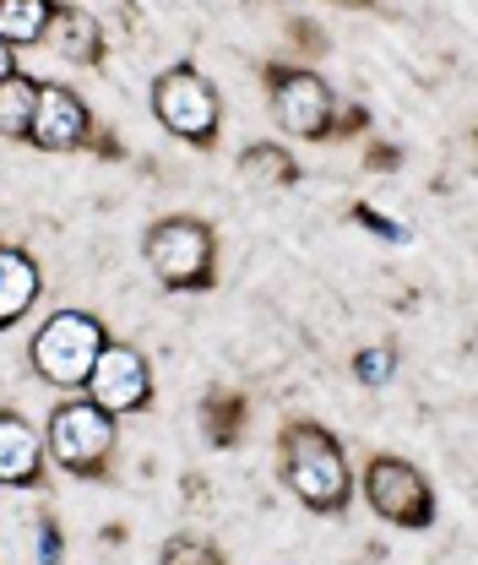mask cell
Wrapping results in <instances>:
<instances>
[{
    "label": "cell",
    "mask_w": 478,
    "mask_h": 565,
    "mask_svg": "<svg viewBox=\"0 0 478 565\" xmlns=\"http://www.w3.org/2000/svg\"><path fill=\"white\" fill-rule=\"evenodd\" d=\"M277 457H283V479L288 490L299 494L310 511L321 516H338L353 494V473H348V457H342L338 435L321 429L310 419H288L277 435Z\"/></svg>",
    "instance_id": "cell-1"
},
{
    "label": "cell",
    "mask_w": 478,
    "mask_h": 565,
    "mask_svg": "<svg viewBox=\"0 0 478 565\" xmlns=\"http://www.w3.org/2000/svg\"><path fill=\"white\" fill-rule=\"evenodd\" d=\"M104 343H109V332H104L98 316H87V310H55L33 332L28 359H33V375L39 381H50L61 392H82L87 375H93V364H98V353H104Z\"/></svg>",
    "instance_id": "cell-2"
},
{
    "label": "cell",
    "mask_w": 478,
    "mask_h": 565,
    "mask_svg": "<svg viewBox=\"0 0 478 565\" xmlns=\"http://www.w3.org/2000/svg\"><path fill=\"white\" fill-rule=\"evenodd\" d=\"M141 256H147L152 278L163 282V288H174V294H180V288L196 294V288H212L217 234H212V223L191 217V212H180V217H158V223L147 228V239H141Z\"/></svg>",
    "instance_id": "cell-3"
},
{
    "label": "cell",
    "mask_w": 478,
    "mask_h": 565,
    "mask_svg": "<svg viewBox=\"0 0 478 565\" xmlns=\"http://www.w3.org/2000/svg\"><path fill=\"white\" fill-rule=\"evenodd\" d=\"M109 451H115V419L104 408H93L87 397H66L61 408H50L44 457H55V468H66L71 479H104Z\"/></svg>",
    "instance_id": "cell-4"
},
{
    "label": "cell",
    "mask_w": 478,
    "mask_h": 565,
    "mask_svg": "<svg viewBox=\"0 0 478 565\" xmlns=\"http://www.w3.org/2000/svg\"><path fill=\"white\" fill-rule=\"evenodd\" d=\"M152 115L169 137L191 141V147H212L223 104H217V87L196 66H169L152 82Z\"/></svg>",
    "instance_id": "cell-5"
},
{
    "label": "cell",
    "mask_w": 478,
    "mask_h": 565,
    "mask_svg": "<svg viewBox=\"0 0 478 565\" xmlns=\"http://www.w3.org/2000/svg\"><path fill=\"white\" fill-rule=\"evenodd\" d=\"M364 500L375 516L397 527H429L435 522V490L403 457H370L364 462Z\"/></svg>",
    "instance_id": "cell-6"
},
{
    "label": "cell",
    "mask_w": 478,
    "mask_h": 565,
    "mask_svg": "<svg viewBox=\"0 0 478 565\" xmlns=\"http://www.w3.org/2000/svg\"><path fill=\"white\" fill-rule=\"evenodd\" d=\"M267 93H273V120L288 131V137H332V93L316 71L305 66H267Z\"/></svg>",
    "instance_id": "cell-7"
},
{
    "label": "cell",
    "mask_w": 478,
    "mask_h": 565,
    "mask_svg": "<svg viewBox=\"0 0 478 565\" xmlns=\"http://www.w3.org/2000/svg\"><path fill=\"white\" fill-rule=\"evenodd\" d=\"M87 403L93 408H104L109 419H120V414H137L152 403V370H147V359L141 349L131 343H104L98 353V364H93V375H87Z\"/></svg>",
    "instance_id": "cell-8"
},
{
    "label": "cell",
    "mask_w": 478,
    "mask_h": 565,
    "mask_svg": "<svg viewBox=\"0 0 478 565\" xmlns=\"http://www.w3.org/2000/svg\"><path fill=\"white\" fill-rule=\"evenodd\" d=\"M93 131V115L82 104V93L66 87V82H39V104H33V126H28V141L44 147V152H71L82 147Z\"/></svg>",
    "instance_id": "cell-9"
},
{
    "label": "cell",
    "mask_w": 478,
    "mask_h": 565,
    "mask_svg": "<svg viewBox=\"0 0 478 565\" xmlns=\"http://www.w3.org/2000/svg\"><path fill=\"white\" fill-rule=\"evenodd\" d=\"M39 479H44V435L22 414L0 408V484L33 490Z\"/></svg>",
    "instance_id": "cell-10"
},
{
    "label": "cell",
    "mask_w": 478,
    "mask_h": 565,
    "mask_svg": "<svg viewBox=\"0 0 478 565\" xmlns=\"http://www.w3.org/2000/svg\"><path fill=\"white\" fill-rule=\"evenodd\" d=\"M44 273L22 245H0V327H17L33 305H39Z\"/></svg>",
    "instance_id": "cell-11"
},
{
    "label": "cell",
    "mask_w": 478,
    "mask_h": 565,
    "mask_svg": "<svg viewBox=\"0 0 478 565\" xmlns=\"http://www.w3.org/2000/svg\"><path fill=\"white\" fill-rule=\"evenodd\" d=\"M44 39L55 44V55H66L71 66H98L104 61V33H98L93 11H82V6H61L55 0Z\"/></svg>",
    "instance_id": "cell-12"
},
{
    "label": "cell",
    "mask_w": 478,
    "mask_h": 565,
    "mask_svg": "<svg viewBox=\"0 0 478 565\" xmlns=\"http://www.w3.org/2000/svg\"><path fill=\"white\" fill-rule=\"evenodd\" d=\"M55 0H0V44L22 50V44H44Z\"/></svg>",
    "instance_id": "cell-13"
},
{
    "label": "cell",
    "mask_w": 478,
    "mask_h": 565,
    "mask_svg": "<svg viewBox=\"0 0 478 565\" xmlns=\"http://www.w3.org/2000/svg\"><path fill=\"white\" fill-rule=\"evenodd\" d=\"M202 429H206L212 446H234V440L245 435V397L212 386V392L202 397Z\"/></svg>",
    "instance_id": "cell-14"
},
{
    "label": "cell",
    "mask_w": 478,
    "mask_h": 565,
    "mask_svg": "<svg viewBox=\"0 0 478 565\" xmlns=\"http://www.w3.org/2000/svg\"><path fill=\"white\" fill-rule=\"evenodd\" d=\"M33 104H39V82L22 76V71H11V76L0 82V137H28Z\"/></svg>",
    "instance_id": "cell-15"
},
{
    "label": "cell",
    "mask_w": 478,
    "mask_h": 565,
    "mask_svg": "<svg viewBox=\"0 0 478 565\" xmlns=\"http://www.w3.org/2000/svg\"><path fill=\"white\" fill-rule=\"evenodd\" d=\"M240 163H245V174H256V180H267V185H294V180H299V163H294L283 147H273V141H251Z\"/></svg>",
    "instance_id": "cell-16"
},
{
    "label": "cell",
    "mask_w": 478,
    "mask_h": 565,
    "mask_svg": "<svg viewBox=\"0 0 478 565\" xmlns=\"http://www.w3.org/2000/svg\"><path fill=\"white\" fill-rule=\"evenodd\" d=\"M158 565H229V555L217 544H206V539H169Z\"/></svg>",
    "instance_id": "cell-17"
},
{
    "label": "cell",
    "mask_w": 478,
    "mask_h": 565,
    "mask_svg": "<svg viewBox=\"0 0 478 565\" xmlns=\"http://www.w3.org/2000/svg\"><path fill=\"white\" fill-rule=\"evenodd\" d=\"M392 370H397V353L392 349H359L353 353V375H359L364 386H386Z\"/></svg>",
    "instance_id": "cell-18"
},
{
    "label": "cell",
    "mask_w": 478,
    "mask_h": 565,
    "mask_svg": "<svg viewBox=\"0 0 478 565\" xmlns=\"http://www.w3.org/2000/svg\"><path fill=\"white\" fill-rule=\"evenodd\" d=\"M39 565H61V527L50 516L39 522Z\"/></svg>",
    "instance_id": "cell-19"
},
{
    "label": "cell",
    "mask_w": 478,
    "mask_h": 565,
    "mask_svg": "<svg viewBox=\"0 0 478 565\" xmlns=\"http://www.w3.org/2000/svg\"><path fill=\"white\" fill-rule=\"evenodd\" d=\"M353 217H359L364 228H375V234H386V239H408V228H403V223H386V217H381V212H375V207H353Z\"/></svg>",
    "instance_id": "cell-20"
},
{
    "label": "cell",
    "mask_w": 478,
    "mask_h": 565,
    "mask_svg": "<svg viewBox=\"0 0 478 565\" xmlns=\"http://www.w3.org/2000/svg\"><path fill=\"white\" fill-rule=\"evenodd\" d=\"M370 126V115L359 109V104H348L342 115H332V137H353V131H364Z\"/></svg>",
    "instance_id": "cell-21"
},
{
    "label": "cell",
    "mask_w": 478,
    "mask_h": 565,
    "mask_svg": "<svg viewBox=\"0 0 478 565\" xmlns=\"http://www.w3.org/2000/svg\"><path fill=\"white\" fill-rule=\"evenodd\" d=\"M370 163H375V169H397L403 152H392V147H370Z\"/></svg>",
    "instance_id": "cell-22"
},
{
    "label": "cell",
    "mask_w": 478,
    "mask_h": 565,
    "mask_svg": "<svg viewBox=\"0 0 478 565\" xmlns=\"http://www.w3.org/2000/svg\"><path fill=\"white\" fill-rule=\"evenodd\" d=\"M11 71H17V61H11V50H6V44H0V82H6V76H11Z\"/></svg>",
    "instance_id": "cell-23"
},
{
    "label": "cell",
    "mask_w": 478,
    "mask_h": 565,
    "mask_svg": "<svg viewBox=\"0 0 478 565\" xmlns=\"http://www.w3.org/2000/svg\"><path fill=\"white\" fill-rule=\"evenodd\" d=\"M332 6H348V11H364V6H375V0H332Z\"/></svg>",
    "instance_id": "cell-24"
}]
</instances>
